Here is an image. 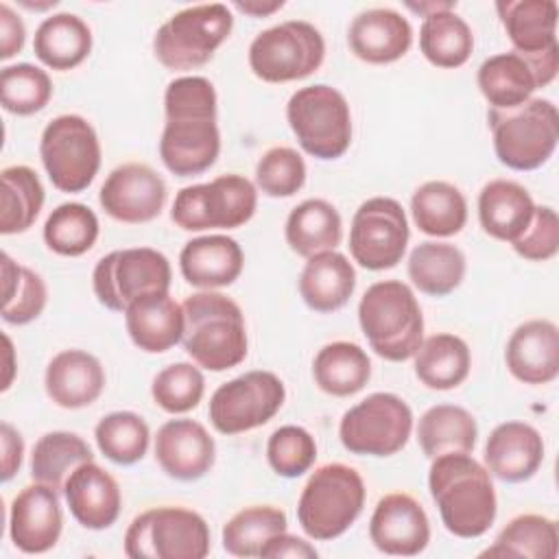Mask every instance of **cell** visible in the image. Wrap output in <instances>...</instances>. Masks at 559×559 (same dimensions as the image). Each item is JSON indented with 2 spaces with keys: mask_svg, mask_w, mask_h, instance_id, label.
Here are the masks:
<instances>
[{
  "mask_svg": "<svg viewBox=\"0 0 559 559\" xmlns=\"http://www.w3.org/2000/svg\"><path fill=\"white\" fill-rule=\"evenodd\" d=\"M87 461H94V454L79 435L52 430L39 437L33 445L31 478L61 493L70 474Z\"/></svg>",
  "mask_w": 559,
  "mask_h": 559,
  "instance_id": "cell-39",
  "label": "cell"
},
{
  "mask_svg": "<svg viewBox=\"0 0 559 559\" xmlns=\"http://www.w3.org/2000/svg\"><path fill=\"white\" fill-rule=\"evenodd\" d=\"M63 496L72 518L83 528H109L120 515L122 496L118 480L94 461L79 465L70 474L63 487Z\"/></svg>",
  "mask_w": 559,
  "mask_h": 559,
  "instance_id": "cell-23",
  "label": "cell"
},
{
  "mask_svg": "<svg viewBox=\"0 0 559 559\" xmlns=\"http://www.w3.org/2000/svg\"><path fill=\"white\" fill-rule=\"evenodd\" d=\"M216 459V445L203 424L194 419H168L155 437V461L175 480L203 478Z\"/></svg>",
  "mask_w": 559,
  "mask_h": 559,
  "instance_id": "cell-21",
  "label": "cell"
},
{
  "mask_svg": "<svg viewBox=\"0 0 559 559\" xmlns=\"http://www.w3.org/2000/svg\"><path fill=\"white\" fill-rule=\"evenodd\" d=\"M513 251L531 262H546L559 251V216L550 205H535L524 234L511 242Z\"/></svg>",
  "mask_w": 559,
  "mask_h": 559,
  "instance_id": "cell-51",
  "label": "cell"
},
{
  "mask_svg": "<svg viewBox=\"0 0 559 559\" xmlns=\"http://www.w3.org/2000/svg\"><path fill=\"white\" fill-rule=\"evenodd\" d=\"M205 391V378L192 362H173L164 367L151 384V395L159 408L179 415L199 406Z\"/></svg>",
  "mask_w": 559,
  "mask_h": 559,
  "instance_id": "cell-48",
  "label": "cell"
},
{
  "mask_svg": "<svg viewBox=\"0 0 559 559\" xmlns=\"http://www.w3.org/2000/svg\"><path fill=\"white\" fill-rule=\"evenodd\" d=\"M535 212L533 197L511 179H493L478 194V221L485 234L496 240L513 242L528 227Z\"/></svg>",
  "mask_w": 559,
  "mask_h": 559,
  "instance_id": "cell-29",
  "label": "cell"
},
{
  "mask_svg": "<svg viewBox=\"0 0 559 559\" xmlns=\"http://www.w3.org/2000/svg\"><path fill=\"white\" fill-rule=\"evenodd\" d=\"M317 386L334 397H349L365 389L371 378V360L367 352L349 341L323 345L312 360Z\"/></svg>",
  "mask_w": 559,
  "mask_h": 559,
  "instance_id": "cell-34",
  "label": "cell"
},
{
  "mask_svg": "<svg viewBox=\"0 0 559 559\" xmlns=\"http://www.w3.org/2000/svg\"><path fill=\"white\" fill-rule=\"evenodd\" d=\"M44 386L57 406L70 411L85 408L100 397L105 369L96 356L83 349H63L50 358Z\"/></svg>",
  "mask_w": 559,
  "mask_h": 559,
  "instance_id": "cell-26",
  "label": "cell"
},
{
  "mask_svg": "<svg viewBox=\"0 0 559 559\" xmlns=\"http://www.w3.org/2000/svg\"><path fill=\"white\" fill-rule=\"evenodd\" d=\"M317 548L310 546L306 539L290 535V533H280L271 537L264 548L260 550V557L264 559H277V557H293V559H317Z\"/></svg>",
  "mask_w": 559,
  "mask_h": 559,
  "instance_id": "cell-53",
  "label": "cell"
},
{
  "mask_svg": "<svg viewBox=\"0 0 559 559\" xmlns=\"http://www.w3.org/2000/svg\"><path fill=\"white\" fill-rule=\"evenodd\" d=\"M428 487L443 526L463 539L480 537L496 520L498 502L491 474L469 452L430 459Z\"/></svg>",
  "mask_w": 559,
  "mask_h": 559,
  "instance_id": "cell-2",
  "label": "cell"
},
{
  "mask_svg": "<svg viewBox=\"0 0 559 559\" xmlns=\"http://www.w3.org/2000/svg\"><path fill=\"white\" fill-rule=\"evenodd\" d=\"M369 539L384 555L415 557L430 542L428 515L413 496L386 493L371 513Z\"/></svg>",
  "mask_w": 559,
  "mask_h": 559,
  "instance_id": "cell-19",
  "label": "cell"
},
{
  "mask_svg": "<svg viewBox=\"0 0 559 559\" xmlns=\"http://www.w3.org/2000/svg\"><path fill=\"white\" fill-rule=\"evenodd\" d=\"M356 288V271L338 251H321L308 258L299 275V295L314 312L343 308Z\"/></svg>",
  "mask_w": 559,
  "mask_h": 559,
  "instance_id": "cell-30",
  "label": "cell"
},
{
  "mask_svg": "<svg viewBox=\"0 0 559 559\" xmlns=\"http://www.w3.org/2000/svg\"><path fill=\"white\" fill-rule=\"evenodd\" d=\"M408 221L402 205L391 197L362 201L349 227V253L369 271L393 269L408 245Z\"/></svg>",
  "mask_w": 559,
  "mask_h": 559,
  "instance_id": "cell-17",
  "label": "cell"
},
{
  "mask_svg": "<svg viewBox=\"0 0 559 559\" xmlns=\"http://www.w3.org/2000/svg\"><path fill=\"white\" fill-rule=\"evenodd\" d=\"M258 207L255 186L236 173L207 183L186 186L177 192L170 218L186 231L236 229L251 221Z\"/></svg>",
  "mask_w": 559,
  "mask_h": 559,
  "instance_id": "cell-10",
  "label": "cell"
},
{
  "mask_svg": "<svg viewBox=\"0 0 559 559\" xmlns=\"http://www.w3.org/2000/svg\"><path fill=\"white\" fill-rule=\"evenodd\" d=\"M419 48L437 68H461L472 57L474 35L454 9L439 11L424 17L419 28Z\"/></svg>",
  "mask_w": 559,
  "mask_h": 559,
  "instance_id": "cell-41",
  "label": "cell"
},
{
  "mask_svg": "<svg viewBox=\"0 0 559 559\" xmlns=\"http://www.w3.org/2000/svg\"><path fill=\"white\" fill-rule=\"evenodd\" d=\"M286 120L299 146L317 159H336L352 144V111L345 96L330 85L297 90L286 105Z\"/></svg>",
  "mask_w": 559,
  "mask_h": 559,
  "instance_id": "cell-9",
  "label": "cell"
},
{
  "mask_svg": "<svg viewBox=\"0 0 559 559\" xmlns=\"http://www.w3.org/2000/svg\"><path fill=\"white\" fill-rule=\"evenodd\" d=\"M413 221L426 236L448 238L467 223V201L463 192L448 181H426L411 199Z\"/></svg>",
  "mask_w": 559,
  "mask_h": 559,
  "instance_id": "cell-37",
  "label": "cell"
},
{
  "mask_svg": "<svg viewBox=\"0 0 559 559\" xmlns=\"http://www.w3.org/2000/svg\"><path fill=\"white\" fill-rule=\"evenodd\" d=\"M286 513L273 504H253L234 513L223 526V548L234 557H260L264 544L284 533Z\"/></svg>",
  "mask_w": 559,
  "mask_h": 559,
  "instance_id": "cell-43",
  "label": "cell"
},
{
  "mask_svg": "<svg viewBox=\"0 0 559 559\" xmlns=\"http://www.w3.org/2000/svg\"><path fill=\"white\" fill-rule=\"evenodd\" d=\"M183 349L207 371H225L247 356V325L240 306L223 293L201 290L181 304Z\"/></svg>",
  "mask_w": 559,
  "mask_h": 559,
  "instance_id": "cell-3",
  "label": "cell"
},
{
  "mask_svg": "<svg viewBox=\"0 0 559 559\" xmlns=\"http://www.w3.org/2000/svg\"><path fill=\"white\" fill-rule=\"evenodd\" d=\"M476 83L491 109L518 107L533 98V92L537 90L533 68L513 50L485 59L478 68Z\"/></svg>",
  "mask_w": 559,
  "mask_h": 559,
  "instance_id": "cell-35",
  "label": "cell"
},
{
  "mask_svg": "<svg viewBox=\"0 0 559 559\" xmlns=\"http://www.w3.org/2000/svg\"><path fill=\"white\" fill-rule=\"evenodd\" d=\"M98 229L94 210L83 203H61L44 223V242L59 255L79 258L94 247Z\"/></svg>",
  "mask_w": 559,
  "mask_h": 559,
  "instance_id": "cell-45",
  "label": "cell"
},
{
  "mask_svg": "<svg viewBox=\"0 0 559 559\" xmlns=\"http://www.w3.org/2000/svg\"><path fill=\"white\" fill-rule=\"evenodd\" d=\"M544 461L542 435L524 421L498 424L485 443V467L504 483L535 476Z\"/></svg>",
  "mask_w": 559,
  "mask_h": 559,
  "instance_id": "cell-25",
  "label": "cell"
},
{
  "mask_svg": "<svg viewBox=\"0 0 559 559\" xmlns=\"http://www.w3.org/2000/svg\"><path fill=\"white\" fill-rule=\"evenodd\" d=\"M48 301V288L39 273L2 253V319L11 325L35 321Z\"/></svg>",
  "mask_w": 559,
  "mask_h": 559,
  "instance_id": "cell-44",
  "label": "cell"
},
{
  "mask_svg": "<svg viewBox=\"0 0 559 559\" xmlns=\"http://www.w3.org/2000/svg\"><path fill=\"white\" fill-rule=\"evenodd\" d=\"M504 362L524 384H548L559 373V330L548 319H531L507 341Z\"/></svg>",
  "mask_w": 559,
  "mask_h": 559,
  "instance_id": "cell-22",
  "label": "cell"
},
{
  "mask_svg": "<svg viewBox=\"0 0 559 559\" xmlns=\"http://www.w3.org/2000/svg\"><path fill=\"white\" fill-rule=\"evenodd\" d=\"M266 459L277 476L297 478L306 474L317 459L314 437L301 426H280L266 441Z\"/></svg>",
  "mask_w": 559,
  "mask_h": 559,
  "instance_id": "cell-49",
  "label": "cell"
},
{
  "mask_svg": "<svg viewBox=\"0 0 559 559\" xmlns=\"http://www.w3.org/2000/svg\"><path fill=\"white\" fill-rule=\"evenodd\" d=\"M413 430L411 406L395 393H371L345 411L338 437L345 450L360 456H391L400 452Z\"/></svg>",
  "mask_w": 559,
  "mask_h": 559,
  "instance_id": "cell-14",
  "label": "cell"
},
{
  "mask_svg": "<svg viewBox=\"0 0 559 559\" xmlns=\"http://www.w3.org/2000/svg\"><path fill=\"white\" fill-rule=\"evenodd\" d=\"M4 349H7V376H4V382H2V391H7L11 386V380H13V345H11V338L4 334Z\"/></svg>",
  "mask_w": 559,
  "mask_h": 559,
  "instance_id": "cell-57",
  "label": "cell"
},
{
  "mask_svg": "<svg viewBox=\"0 0 559 559\" xmlns=\"http://www.w3.org/2000/svg\"><path fill=\"white\" fill-rule=\"evenodd\" d=\"M52 96L46 70L33 63L7 66L0 72V103L9 114L31 116L41 111Z\"/></svg>",
  "mask_w": 559,
  "mask_h": 559,
  "instance_id": "cell-47",
  "label": "cell"
},
{
  "mask_svg": "<svg viewBox=\"0 0 559 559\" xmlns=\"http://www.w3.org/2000/svg\"><path fill=\"white\" fill-rule=\"evenodd\" d=\"M325 59L319 28L304 20H286L262 33L249 46V68L264 83L301 81Z\"/></svg>",
  "mask_w": 559,
  "mask_h": 559,
  "instance_id": "cell-11",
  "label": "cell"
},
{
  "mask_svg": "<svg viewBox=\"0 0 559 559\" xmlns=\"http://www.w3.org/2000/svg\"><path fill=\"white\" fill-rule=\"evenodd\" d=\"M207 552V522L183 507L148 509L124 533V555L131 559H203Z\"/></svg>",
  "mask_w": 559,
  "mask_h": 559,
  "instance_id": "cell-8",
  "label": "cell"
},
{
  "mask_svg": "<svg viewBox=\"0 0 559 559\" xmlns=\"http://www.w3.org/2000/svg\"><path fill=\"white\" fill-rule=\"evenodd\" d=\"M365 507V480L345 463L319 465L301 489L297 520L310 539L343 535Z\"/></svg>",
  "mask_w": 559,
  "mask_h": 559,
  "instance_id": "cell-5",
  "label": "cell"
},
{
  "mask_svg": "<svg viewBox=\"0 0 559 559\" xmlns=\"http://www.w3.org/2000/svg\"><path fill=\"white\" fill-rule=\"evenodd\" d=\"M286 400L284 382L273 371H247L221 384L210 397V421L221 435H240L264 426Z\"/></svg>",
  "mask_w": 559,
  "mask_h": 559,
  "instance_id": "cell-16",
  "label": "cell"
},
{
  "mask_svg": "<svg viewBox=\"0 0 559 559\" xmlns=\"http://www.w3.org/2000/svg\"><path fill=\"white\" fill-rule=\"evenodd\" d=\"M39 157L57 190L83 192L100 168V142L83 116L63 114L46 124Z\"/></svg>",
  "mask_w": 559,
  "mask_h": 559,
  "instance_id": "cell-12",
  "label": "cell"
},
{
  "mask_svg": "<svg viewBox=\"0 0 559 559\" xmlns=\"http://www.w3.org/2000/svg\"><path fill=\"white\" fill-rule=\"evenodd\" d=\"M465 277V255L450 242L426 240L408 255V280L430 297H445Z\"/></svg>",
  "mask_w": 559,
  "mask_h": 559,
  "instance_id": "cell-38",
  "label": "cell"
},
{
  "mask_svg": "<svg viewBox=\"0 0 559 559\" xmlns=\"http://www.w3.org/2000/svg\"><path fill=\"white\" fill-rule=\"evenodd\" d=\"M478 426L474 415L456 404L430 406L417 424V441L428 459L448 452H472Z\"/></svg>",
  "mask_w": 559,
  "mask_h": 559,
  "instance_id": "cell-36",
  "label": "cell"
},
{
  "mask_svg": "<svg viewBox=\"0 0 559 559\" xmlns=\"http://www.w3.org/2000/svg\"><path fill=\"white\" fill-rule=\"evenodd\" d=\"M63 513L59 493L41 483L26 485L9 509V537L13 546L28 555H39L59 542Z\"/></svg>",
  "mask_w": 559,
  "mask_h": 559,
  "instance_id": "cell-20",
  "label": "cell"
},
{
  "mask_svg": "<svg viewBox=\"0 0 559 559\" xmlns=\"http://www.w3.org/2000/svg\"><path fill=\"white\" fill-rule=\"evenodd\" d=\"M33 50L44 66L66 72L87 59L92 50V31L74 13H55L37 26Z\"/></svg>",
  "mask_w": 559,
  "mask_h": 559,
  "instance_id": "cell-31",
  "label": "cell"
},
{
  "mask_svg": "<svg viewBox=\"0 0 559 559\" xmlns=\"http://www.w3.org/2000/svg\"><path fill=\"white\" fill-rule=\"evenodd\" d=\"M231 28L234 15L227 4L186 7L157 28L153 52L168 70H194L214 57Z\"/></svg>",
  "mask_w": 559,
  "mask_h": 559,
  "instance_id": "cell-7",
  "label": "cell"
},
{
  "mask_svg": "<svg viewBox=\"0 0 559 559\" xmlns=\"http://www.w3.org/2000/svg\"><path fill=\"white\" fill-rule=\"evenodd\" d=\"M245 255L240 245L223 234L192 238L179 253V269L190 286L212 290L229 286L242 273Z\"/></svg>",
  "mask_w": 559,
  "mask_h": 559,
  "instance_id": "cell-27",
  "label": "cell"
},
{
  "mask_svg": "<svg viewBox=\"0 0 559 559\" xmlns=\"http://www.w3.org/2000/svg\"><path fill=\"white\" fill-rule=\"evenodd\" d=\"M255 183L266 197H293L306 183V162L290 146H273L258 159Z\"/></svg>",
  "mask_w": 559,
  "mask_h": 559,
  "instance_id": "cell-50",
  "label": "cell"
},
{
  "mask_svg": "<svg viewBox=\"0 0 559 559\" xmlns=\"http://www.w3.org/2000/svg\"><path fill=\"white\" fill-rule=\"evenodd\" d=\"M166 124L159 157L177 177H192L214 166L221 153L216 92L205 76H179L164 92Z\"/></svg>",
  "mask_w": 559,
  "mask_h": 559,
  "instance_id": "cell-1",
  "label": "cell"
},
{
  "mask_svg": "<svg viewBox=\"0 0 559 559\" xmlns=\"http://www.w3.org/2000/svg\"><path fill=\"white\" fill-rule=\"evenodd\" d=\"M170 277V262L164 253L151 247H131L100 258L92 273V286L105 308L124 312L144 295L168 293Z\"/></svg>",
  "mask_w": 559,
  "mask_h": 559,
  "instance_id": "cell-13",
  "label": "cell"
},
{
  "mask_svg": "<svg viewBox=\"0 0 559 559\" xmlns=\"http://www.w3.org/2000/svg\"><path fill=\"white\" fill-rule=\"evenodd\" d=\"M26 28L22 17L7 4H0V59L7 61L24 48Z\"/></svg>",
  "mask_w": 559,
  "mask_h": 559,
  "instance_id": "cell-52",
  "label": "cell"
},
{
  "mask_svg": "<svg viewBox=\"0 0 559 559\" xmlns=\"http://www.w3.org/2000/svg\"><path fill=\"white\" fill-rule=\"evenodd\" d=\"M284 236L297 255L310 258L321 251H334L341 245L343 221L325 199H306L290 210Z\"/></svg>",
  "mask_w": 559,
  "mask_h": 559,
  "instance_id": "cell-32",
  "label": "cell"
},
{
  "mask_svg": "<svg viewBox=\"0 0 559 559\" xmlns=\"http://www.w3.org/2000/svg\"><path fill=\"white\" fill-rule=\"evenodd\" d=\"M496 11L513 46L533 68L537 87L555 81L559 70L557 2L555 0H500Z\"/></svg>",
  "mask_w": 559,
  "mask_h": 559,
  "instance_id": "cell-15",
  "label": "cell"
},
{
  "mask_svg": "<svg viewBox=\"0 0 559 559\" xmlns=\"http://www.w3.org/2000/svg\"><path fill=\"white\" fill-rule=\"evenodd\" d=\"M2 212L0 231L4 236L26 231L41 212L44 186L31 166H7L0 173Z\"/></svg>",
  "mask_w": 559,
  "mask_h": 559,
  "instance_id": "cell-42",
  "label": "cell"
},
{
  "mask_svg": "<svg viewBox=\"0 0 559 559\" xmlns=\"http://www.w3.org/2000/svg\"><path fill=\"white\" fill-rule=\"evenodd\" d=\"M94 439L109 461L116 465H133L146 454L151 432L148 424L138 413L116 411L96 424Z\"/></svg>",
  "mask_w": 559,
  "mask_h": 559,
  "instance_id": "cell-46",
  "label": "cell"
},
{
  "mask_svg": "<svg viewBox=\"0 0 559 559\" xmlns=\"http://www.w3.org/2000/svg\"><path fill=\"white\" fill-rule=\"evenodd\" d=\"M559 552L557 522L539 513H522L513 518L496 537V542L480 552V557H526L555 559Z\"/></svg>",
  "mask_w": 559,
  "mask_h": 559,
  "instance_id": "cell-40",
  "label": "cell"
},
{
  "mask_svg": "<svg viewBox=\"0 0 559 559\" xmlns=\"http://www.w3.org/2000/svg\"><path fill=\"white\" fill-rule=\"evenodd\" d=\"M349 50L367 63H393L402 59L413 44L408 20L384 7L360 11L347 31Z\"/></svg>",
  "mask_w": 559,
  "mask_h": 559,
  "instance_id": "cell-24",
  "label": "cell"
},
{
  "mask_svg": "<svg viewBox=\"0 0 559 559\" xmlns=\"http://www.w3.org/2000/svg\"><path fill=\"white\" fill-rule=\"evenodd\" d=\"M358 321L369 347L384 360L415 356L424 341V314L415 293L400 280L371 284L358 304Z\"/></svg>",
  "mask_w": 559,
  "mask_h": 559,
  "instance_id": "cell-4",
  "label": "cell"
},
{
  "mask_svg": "<svg viewBox=\"0 0 559 559\" xmlns=\"http://www.w3.org/2000/svg\"><path fill=\"white\" fill-rule=\"evenodd\" d=\"M413 358L415 376L424 386L435 391L456 389L469 376V347L456 334L439 332L424 338Z\"/></svg>",
  "mask_w": 559,
  "mask_h": 559,
  "instance_id": "cell-33",
  "label": "cell"
},
{
  "mask_svg": "<svg viewBox=\"0 0 559 559\" xmlns=\"http://www.w3.org/2000/svg\"><path fill=\"white\" fill-rule=\"evenodd\" d=\"M98 201L100 207L120 223H148L164 210L166 181L148 164L129 162L107 175Z\"/></svg>",
  "mask_w": 559,
  "mask_h": 559,
  "instance_id": "cell-18",
  "label": "cell"
},
{
  "mask_svg": "<svg viewBox=\"0 0 559 559\" xmlns=\"http://www.w3.org/2000/svg\"><path fill=\"white\" fill-rule=\"evenodd\" d=\"M0 439H2V480L7 483L15 476V472L22 465L24 441H22V435L9 421H2Z\"/></svg>",
  "mask_w": 559,
  "mask_h": 559,
  "instance_id": "cell-54",
  "label": "cell"
},
{
  "mask_svg": "<svg viewBox=\"0 0 559 559\" xmlns=\"http://www.w3.org/2000/svg\"><path fill=\"white\" fill-rule=\"evenodd\" d=\"M129 338L148 354L175 347L183 336V308L168 293L144 295L122 312Z\"/></svg>",
  "mask_w": 559,
  "mask_h": 559,
  "instance_id": "cell-28",
  "label": "cell"
},
{
  "mask_svg": "<svg viewBox=\"0 0 559 559\" xmlns=\"http://www.w3.org/2000/svg\"><path fill=\"white\" fill-rule=\"evenodd\" d=\"M406 7L411 9V11H415V13H419L421 17H428V15H432V13H439V11H450V9H454L456 4L454 2H441V0H428V2H406Z\"/></svg>",
  "mask_w": 559,
  "mask_h": 559,
  "instance_id": "cell-56",
  "label": "cell"
},
{
  "mask_svg": "<svg viewBox=\"0 0 559 559\" xmlns=\"http://www.w3.org/2000/svg\"><path fill=\"white\" fill-rule=\"evenodd\" d=\"M234 7H236L238 11L251 15V17H264V15H271V13L280 11V9L284 7V2H282V0H275V2H258V0L240 2V0H236Z\"/></svg>",
  "mask_w": 559,
  "mask_h": 559,
  "instance_id": "cell-55",
  "label": "cell"
},
{
  "mask_svg": "<svg viewBox=\"0 0 559 559\" xmlns=\"http://www.w3.org/2000/svg\"><path fill=\"white\" fill-rule=\"evenodd\" d=\"M487 122L496 157L513 170L544 166L559 142V114L548 98H528L511 109L489 107Z\"/></svg>",
  "mask_w": 559,
  "mask_h": 559,
  "instance_id": "cell-6",
  "label": "cell"
}]
</instances>
